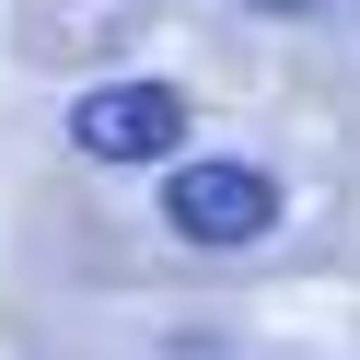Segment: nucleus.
I'll return each instance as SVG.
<instances>
[{
    "label": "nucleus",
    "instance_id": "nucleus-3",
    "mask_svg": "<svg viewBox=\"0 0 360 360\" xmlns=\"http://www.w3.org/2000/svg\"><path fill=\"white\" fill-rule=\"evenodd\" d=\"M244 12H267V24H314V12H337V0H244Z\"/></svg>",
    "mask_w": 360,
    "mask_h": 360
},
{
    "label": "nucleus",
    "instance_id": "nucleus-2",
    "mask_svg": "<svg viewBox=\"0 0 360 360\" xmlns=\"http://www.w3.org/2000/svg\"><path fill=\"white\" fill-rule=\"evenodd\" d=\"M70 151L105 163V174L186 163V94H174V82H94V94L70 105Z\"/></svg>",
    "mask_w": 360,
    "mask_h": 360
},
{
    "label": "nucleus",
    "instance_id": "nucleus-1",
    "mask_svg": "<svg viewBox=\"0 0 360 360\" xmlns=\"http://www.w3.org/2000/svg\"><path fill=\"white\" fill-rule=\"evenodd\" d=\"M163 233L198 244V256H256L279 233V174L244 163V151H186L163 174Z\"/></svg>",
    "mask_w": 360,
    "mask_h": 360
}]
</instances>
